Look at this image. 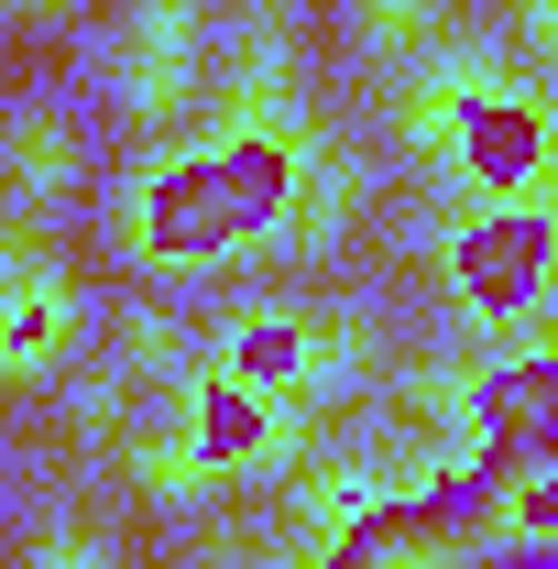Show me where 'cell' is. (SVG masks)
<instances>
[{
    "label": "cell",
    "mask_w": 558,
    "mask_h": 569,
    "mask_svg": "<svg viewBox=\"0 0 558 569\" xmlns=\"http://www.w3.org/2000/svg\"><path fill=\"white\" fill-rule=\"evenodd\" d=\"M121 340H132V361L153 372V361H176V318H165V307H132V329H121Z\"/></svg>",
    "instance_id": "12"
},
{
    "label": "cell",
    "mask_w": 558,
    "mask_h": 569,
    "mask_svg": "<svg viewBox=\"0 0 558 569\" xmlns=\"http://www.w3.org/2000/svg\"><path fill=\"white\" fill-rule=\"evenodd\" d=\"M33 11H67V0H0V22H33Z\"/></svg>",
    "instance_id": "14"
},
{
    "label": "cell",
    "mask_w": 558,
    "mask_h": 569,
    "mask_svg": "<svg viewBox=\"0 0 558 569\" xmlns=\"http://www.w3.org/2000/svg\"><path fill=\"white\" fill-rule=\"evenodd\" d=\"M395 503V482H383V460H318L307 482H296V515L318 526V537H350V526H372Z\"/></svg>",
    "instance_id": "7"
},
{
    "label": "cell",
    "mask_w": 558,
    "mask_h": 569,
    "mask_svg": "<svg viewBox=\"0 0 558 569\" xmlns=\"http://www.w3.org/2000/svg\"><path fill=\"white\" fill-rule=\"evenodd\" d=\"M67 340H77V284H67V263H44V252L22 241L11 274H0V383L56 372Z\"/></svg>",
    "instance_id": "5"
},
{
    "label": "cell",
    "mask_w": 558,
    "mask_h": 569,
    "mask_svg": "<svg viewBox=\"0 0 558 569\" xmlns=\"http://www.w3.org/2000/svg\"><path fill=\"white\" fill-rule=\"evenodd\" d=\"M67 176H77V132L56 110H22V121L0 132V198H11V209H56Z\"/></svg>",
    "instance_id": "6"
},
{
    "label": "cell",
    "mask_w": 558,
    "mask_h": 569,
    "mask_svg": "<svg viewBox=\"0 0 558 569\" xmlns=\"http://www.w3.org/2000/svg\"><path fill=\"white\" fill-rule=\"evenodd\" d=\"M515 33H526V56H548L558 44V0H515Z\"/></svg>",
    "instance_id": "13"
},
{
    "label": "cell",
    "mask_w": 558,
    "mask_h": 569,
    "mask_svg": "<svg viewBox=\"0 0 558 569\" xmlns=\"http://www.w3.org/2000/svg\"><path fill=\"white\" fill-rule=\"evenodd\" d=\"M219 471H230V449H219L209 427H165V438H142V449H132V482H142V493H165V503H198Z\"/></svg>",
    "instance_id": "8"
},
{
    "label": "cell",
    "mask_w": 558,
    "mask_h": 569,
    "mask_svg": "<svg viewBox=\"0 0 558 569\" xmlns=\"http://www.w3.org/2000/svg\"><path fill=\"white\" fill-rule=\"evenodd\" d=\"M198 44H209L198 0H132V22H121V99H132V121H176L187 110Z\"/></svg>",
    "instance_id": "3"
},
{
    "label": "cell",
    "mask_w": 558,
    "mask_h": 569,
    "mask_svg": "<svg viewBox=\"0 0 558 569\" xmlns=\"http://www.w3.org/2000/svg\"><path fill=\"white\" fill-rule=\"evenodd\" d=\"M121 417H132V395H121L110 372H99V383H77V427H88V438H110Z\"/></svg>",
    "instance_id": "11"
},
{
    "label": "cell",
    "mask_w": 558,
    "mask_h": 569,
    "mask_svg": "<svg viewBox=\"0 0 558 569\" xmlns=\"http://www.w3.org/2000/svg\"><path fill=\"white\" fill-rule=\"evenodd\" d=\"M504 88H515V77H504L492 44H427L417 77H406V142L449 176V164H460V142H471V121H482Z\"/></svg>",
    "instance_id": "2"
},
{
    "label": "cell",
    "mask_w": 558,
    "mask_h": 569,
    "mask_svg": "<svg viewBox=\"0 0 558 569\" xmlns=\"http://www.w3.org/2000/svg\"><path fill=\"white\" fill-rule=\"evenodd\" d=\"M296 110V56H285V0H252L230 33V77H219V132L230 142H275Z\"/></svg>",
    "instance_id": "4"
},
{
    "label": "cell",
    "mask_w": 558,
    "mask_h": 569,
    "mask_svg": "<svg viewBox=\"0 0 558 569\" xmlns=\"http://www.w3.org/2000/svg\"><path fill=\"white\" fill-rule=\"evenodd\" d=\"M449 263H460L471 318H537V274H548L537 198H471V219L449 230Z\"/></svg>",
    "instance_id": "1"
},
{
    "label": "cell",
    "mask_w": 558,
    "mask_h": 569,
    "mask_svg": "<svg viewBox=\"0 0 558 569\" xmlns=\"http://www.w3.org/2000/svg\"><path fill=\"white\" fill-rule=\"evenodd\" d=\"M33 569H110V548H99L88 526H44V537H33Z\"/></svg>",
    "instance_id": "10"
},
{
    "label": "cell",
    "mask_w": 558,
    "mask_h": 569,
    "mask_svg": "<svg viewBox=\"0 0 558 569\" xmlns=\"http://www.w3.org/2000/svg\"><path fill=\"white\" fill-rule=\"evenodd\" d=\"M350 22H361L372 56H427L438 44V0H350Z\"/></svg>",
    "instance_id": "9"
}]
</instances>
